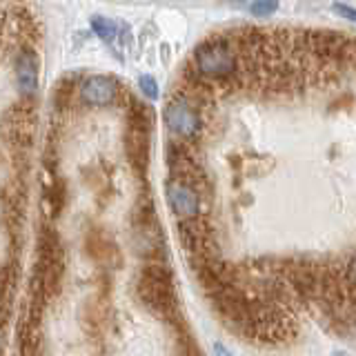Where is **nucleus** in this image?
<instances>
[{"label":"nucleus","instance_id":"obj_1","mask_svg":"<svg viewBox=\"0 0 356 356\" xmlns=\"http://www.w3.org/2000/svg\"><path fill=\"white\" fill-rule=\"evenodd\" d=\"M136 294L140 303L147 307L152 314L167 321L176 330V334H185V318L178 305L176 287H174V272L165 261H149L140 267Z\"/></svg>","mask_w":356,"mask_h":356},{"label":"nucleus","instance_id":"obj_16","mask_svg":"<svg viewBox=\"0 0 356 356\" xmlns=\"http://www.w3.org/2000/svg\"><path fill=\"white\" fill-rule=\"evenodd\" d=\"M334 11H339V14H343L345 18H350L352 22H356V9L354 7H350V5H341V3H337L332 7Z\"/></svg>","mask_w":356,"mask_h":356},{"label":"nucleus","instance_id":"obj_3","mask_svg":"<svg viewBox=\"0 0 356 356\" xmlns=\"http://www.w3.org/2000/svg\"><path fill=\"white\" fill-rule=\"evenodd\" d=\"M192 67L207 83H229L241 74V54L227 33L209 36L194 49Z\"/></svg>","mask_w":356,"mask_h":356},{"label":"nucleus","instance_id":"obj_6","mask_svg":"<svg viewBox=\"0 0 356 356\" xmlns=\"http://www.w3.org/2000/svg\"><path fill=\"white\" fill-rule=\"evenodd\" d=\"M3 127L9 147L16 154L27 156V149L33 145V134H36V109L27 100H22L7 111Z\"/></svg>","mask_w":356,"mask_h":356},{"label":"nucleus","instance_id":"obj_5","mask_svg":"<svg viewBox=\"0 0 356 356\" xmlns=\"http://www.w3.org/2000/svg\"><path fill=\"white\" fill-rule=\"evenodd\" d=\"M165 125L172 131L174 140L192 143L203 131V116H200V107H196L192 100L183 94H176L170 103L165 105Z\"/></svg>","mask_w":356,"mask_h":356},{"label":"nucleus","instance_id":"obj_4","mask_svg":"<svg viewBox=\"0 0 356 356\" xmlns=\"http://www.w3.org/2000/svg\"><path fill=\"white\" fill-rule=\"evenodd\" d=\"M154 111L149 105L129 98L127 105V129H125V156L131 170L140 178L149 167V147H152Z\"/></svg>","mask_w":356,"mask_h":356},{"label":"nucleus","instance_id":"obj_2","mask_svg":"<svg viewBox=\"0 0 356 356\" xmlns=\"http://www.w3.org/2000/svg\"><path fill=\"white\" fill-rule=\"evenodd\" d=\"M65 276V250L58 232L54 227H42L38 234L36 263L29 276V303L42 309L49 300L60 294Z\"/></svg>","mask_w":356,"mask_h":356},{"label":"nucleus","instance_id":"obj_18","mask_svg":"<svg viewBox=\"0 0 356 356\" xmlns=\"http://www.w3.org/2000/svg\"><path fill=\"white\" fill-rule=\"evenodd\" d=\"M332 356H350V354H345V352H334Z\"/></svg>","mask_w":356,"mask_h":356},{"label":"nucleus","instance_id":"obj_8","mask_svg":"<svg viewBox=\"0 0 356 356\" xmlns=\"http://www.w3.org/2000/svg\"><path fill=\"white\" fill-rule=\"evenodd\" d=\"M14 70L20 96L25 100H31L38 92V56L33 54V49H20L16 56Z\"/></svg>","mask_w":356,"mask_h":356},{"label":"nucleus","instance_id":"obj_10","mask_svg":"<svg viewBox=\"0 0 356 356\" xmlns=\"http://www.w3.org/2000/svg\"><path fill=\"white\" fill-rule=\"evenodd\" d=\"M87 252H89L92 259L105 263V261H109L111 256L116 254V248H114V243H111L103 232L92 229V232H89V236H87Z\"/></svg>","mask_w":356,"mask_h":356},{"label":"nucleus","instance_id":"obj_7","mask_svg":"<svg viewBox=\"0 0 356 356\" xmlns=\"http://www.w3.org/2000/svg\"><path fill=\"white\" fill-rule=\"evenodd\" d=\"M165 194H167V203H170V207L178 216V220H192V218L200 216L203 198H200V194L194 187L170 178V181L165 183Z\"/></svg>","mask_w":356,"mask_h":356},{"label":"nucleus","instance_id":"obj_13","mask_svg":"<svg viewBox=\"0 0 356 356\" xmlns=\"http://www.w3.org/2000/svg\"><path fill=\"white\" fill-rule=\"evenodd\" d=\"M92 29L98 38H103V40H114L116 38V33H118V27H116V22H111L109 18L105 16H94L92 18Z\"/></svg>","mask_w":356,"mask_h":356},{"label":"nucleus","instance_id":"obj_11","mask_svg":"<svg viewBox=\"0 0 356 356\" xmlns=\"http://www.w3.org/2000/svg\"><path fill=\"white\" fill-rule=\"evenodd\" d=\"M16 281H18V274H16V267L11 263L0 265V305H9V300L14 298L16 292Z\"/></svg>","mask_w":356,"mask_h":356},{"label":"nucleus","instance_id":"obj_17","mask_svg":"<svg viewBox=\"0 0 356 356\" xmlns=\"http://www.w3.org/2000/svg\"><path fill=\"white\" fill-rule=\"evenodd\" d=\"M214 350H216V352H218L220 356H232V352H229L227 348H222L220 343H216V345H214Z\"/></svg>","mask_w":356,"mask_h":356},{"label":"nucleus","instance_id":"obj_12","mask_svg":"<svg viewBox=\"0 0 356 356\" xmlns=\"http://www.w3.org/2000/svg\"><path fill=\"white\" fill-rule=\"evenodd\" d=\"M74 87H76V83H74V78H72V76L63 78V81H60L58 85H56V92H54L56 107H60V109L70 107L72 96H74Z\"/></svg>","mask_w":356,"mask_h":356},{"label":"nucleus","instance_id":"obj_9","mask_svg":"<svg viewBox=\"0 0 356 356\" xmlns=\"http://www.w3.org/2000/svg\"><path fill=\"white\" fill-rule=\"evenodd\" d=\"M118 85L109 76H92L81 85V100L89 107H107L116 100Z\"/></svg>","mask_w":356,"mask_h":356},{"label":"nucleus","instance_id":"obj_15","mask_svg":"<svg viewBox=\"0 0 356 356\" xmlns=\"http://www.w3.org/2000/svg\"><path fill=\"white\" fill-rule=\"evenodd\" d=\"M248 9H250V14L252 16H274L276 11H278V3H252V5H248Z\"/></svg>","mask_w":356,"mask_h":356},{"label":"nucleus","instance_id":"obj_14","mask_svg":"<svg viewBox=\"0 0 356 356\" xmlns=\"http://www.w3.org/2000/svg\"><path fill=\"white\" fill-rule=\"evenodd\" d=\"M138 87H140V92L147 96L149 100L159 98V83H156L152 76H140L138 78Z\"/></svg>","mask_w":356,"mask_h":356}]
</instances>
